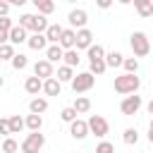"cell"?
I'll return each mask as SVG.
<instances>
[{"label":"cell","mask_w":153,"mask_h":153,"mask_svg":"<svg viewBox=\"0 0 153 153\" xmlns=\"http://www.w3.org/2000/svg\"><path fill=\"white\" fill-rule=\"evenodd\" d=\"M48 24H50L48 17L41 14V12H24V14L19 17V26H24V29L31 31V33H43Z\"/></svg>","instance_id":"1"},{"label":"cell","mask_w":153,"mask_h":153,"mask_svg":"<svg viewBox=\"0 0 153 153\" xmlns=\"http://www.w3.org/2000/svg\"><path fill=\"white\" fill-rule=\"evenodd\" d=\"M112 88H115L117 93H122V96H127V93H136V91L141 88V79H139L136 74H131V72H124V74L115 76Z\"/></svg>","instance_id":"2"},{"label":"cell","mask_w":153,"mask_h":153,"mask_svg":"<svg viewBox=\"0 0 153 153\" xmlns=\"http://www.w3.org/2000/svg\"><path fill=\"white\" fill-rule=\"evenodd\" d=\"M129 45H131L134 57H146V55L151 53V41H148V36H146L143 31H134V33L129 36Z\"/></svg>","instance_id":"3"},{"label":"cell","mask_w":153,"mask_h":153,"mask_svg":"<svg viewBox=\"0 0 153 153\" xmlns=\"http://www.w3.org/2000/svg\"><path fill=\"white\" fill-rule=\"evenodd\" d=\"M93 84H96V76H93L91 72H79V74H74L72 81H69V86H72L74 93H86V91L93 88Z\"/></svg>","instance_id":"4"},{"label":"cell","mask_w":153,"mask_h":153,"mask_svg":"<svg viewBox=\"0 0 153 153\" xmlns=\"http://www.w3.org/2000/svg\"><path fill=\"white\" fill-rule=\"evenodd\" d=\"M43 146H45V136H43L41 131H31V134H26V139L19 143L22 153H41Z\"/></svg>","instance_id":"5"},{"label":"cell","mask_w":153,"mask_h":153,"mask_svg":"<svg viewBox=\"0 0 153 153\" xmlns=\"http://www.w3.org/2000/svg\"><path fill=\"white\" fill-rule=\"evenodd\" d=\"M86 127H88V134H93L98 139H105L108 131H110V124H108V120L103 115H91L86 120Z\"/></svg>","instance_id":"6"},{"label":"cell","mask_w":153,"mask_h":153,"mask_svg":"<svg viewBox=\"0 0 153 153\" xmlns=\"http://www.w3.org/2000/svg\"><path fill=\"white\" fill-rule=\"evenodd\" d=\"M141 105H143L141 96H136V93H127V96L122 98V103H120V112H122V115H136V112L141 110Z\"/></svg>","instance_id":"7"},{"label":"cell","mask_w":153,"mask_h":153,"mask_svg":"<svg viewBox=\"0 0 153 153\" xmlns=\"http://www.w3.org/2000/svg\"><path fill=\"white\" fill-rule=\"evenodd\" d=\"M93 43V31L91 29H74V48L76 50H86Z\"/></svg>","instance_id":"8"},{"label":"cell","mask_w":153,"mask_h":153,"mask_svg":"<svg viewBox=\"0 0 153 153\" xmlns=\"http://www.w3.org/2000/svg\"><path fill=\"white\" fill-rule=\"evenodd\" d=\"M67 22H69L72 29H84L86 22H88V12L81 10V7H76V10H72V12L67 14Z\"/></svg>","instance_id":"9"},{"label":"cell","mask_w":153,"mask_h":153,"mask_svg":"<svg viewBox=\"0 0 153 153\" xmlns=\"http://www.w3.org/2000/svg\"><path fill=\"white\" fill-rule=\"evenodd\" d=\"M69 134H72V139H76V141L86 139V136H88V127H86V120H79V117H74V120L69 122Z\"/></svg>","instance_id":"10"},{"label":"cell","mask_w":153,"mask_h":153,"mask_svg":"<svg viewBox=\"0 0 153 153\" xmlns=\"http://www.w3.org/2000/svg\"><path fill=\"white\" fill-rule=\"evenodd\" d=\"M26 36H29V31L24 29V26H19V24H14L10 31H7V43H12V45H19V43H26Z\"/></svg>","instance_id":"11"},{"label":"cell","mask_w":153,"mask_h":153,"mask_svg":"<svg viewBox=\"0 0 153 153\" xmlns=\"http://www.w3.org/2000/svg\"><path fill=\"white\" fill-rule=\"evenodd\" d=\"M33 74H36L38 79H48V76L55 74V67H53V62H48V60L43 57V60H38V62H33Z\"/></svg>","instance_id":"12"},{"label":"cell","mask_w":153,"mask_h":153,"mask_svg":"<svg viewBox=\"0 0 153 153\" xmlns=\"http://www.w3.org/2000/svg\"><path fill=\"white\" fill-rule=\"evenodd\" d=\"M45 96H60V91H62V84L55 79V74L53 76H48V79H43V88H41Z\"/></svg>","instance_id":"13"},{"label":"cell","mask_w":153,"mask_h":153,"mask_svg":"<svg viewBox=\"0 0 153 153\" xmlns=\"http://www.w3.org/2000/svg\"><path fill=\"white\" fill-rule=\"evenodd\" d=\"M41 88H43V79H38L36 74H33V76H26V81H24V91H26L29 96H38Z\"/></svg>","instance_id":"14"},{"label":"cell","mask_w":153,"mask_h":153,"mask_svg":"<svg viewBox=\"0 0 153 153\" xmlns=\"http://www.w3.org/2000/svg\"><path fill=\"white\" fill-rule=\"evenodd\" d=\"M57 45H60L62 50L74 48V29H72V26H69V29L62 26V33H60V38H57Z\"/></svg>","instance_id":"15"},{"label":"cell","mask_w":153,"mask_h":153,"mask_svg":"<svg viewBox=\"0 0 153 153\" xmlns=\"http://www.w3.org/2000/svg\"><path fill=\"white\" fill-rule=\"evenodd\" d=\"M45 110H48V98H43V96H33V98L29 100V112L43 115Z\"/></svg>","instance_id":"16"},{"label":"cell","mask_w":153,"mask_h":153,"mask_svg":"<svg viewBox=\"0 0 153 153\" xmlns=\"http://www.w3.org/2000/svg\"><path fill=\"white\" fill-rule=\"evenodd\" d=\"M26 45H29L31 50H45L48 41H45L43 33H31V36H26Z\"/></svg>","instance_id":"17"},{"label":"cell","mask_w":153,"mask_h":153,"mask_svg":"<svg viewBox=\"0 0 153 153\" xmlns=\"http://www.w3.org/2000/svg\"><path fill=\"white\" fill-rule=\"evenodd\" d=\"M62 53H65V50H62L57 43H48V45H45V60L53 62V65L62 60Z\"/></svg>","instance_id":"18"},{"label":"cell","mask_w":153,"mask_h":153,"mask_svg":"<svg viewBox=\"0 0 153 153\" xmlns=\"http://www.w3.org/2000/svg\"><path fill=\"white\" fill-rule=\"evenodd\" d=\"M122 60H124V55L120 53V50H110V53H105L103 55V62H105V67H122Z\"/></svg>","instance_id":"19"},{"label":"cell","mask_w":153,"mask_h":153,"mask_svg":"<svg viewBox=\"0 0 153 153\" xmlns=\"http://www.w3.org/2000/svg\"><path fill=\"white\" fill-rule=\"evenodd\" d=\"M24 127H26L29 131H41V127H43V115H36V112L26 115V120H24Z\"/></svg>","instance_id":"20"},{"label":"cell","mask_w":153,"mask_h":153,"mask_svg":"<svg viewBox=\"0 0 153 153\" xmlns=\"http://www.w3.org/2000/svg\"><path fill=\"white\" fill-rule=\"evenodd\" d=\"M134 2V7H136V12H139V17H151L153 14V0H131Z\"/></svg>","instance_id":"21"},{"label":"cell","mask_w":153,"mask_h":153,"mask_svg":"<svg viewBox=\"0 0 153 153\" xmlns=\"http://www.w3.org/2000/svg\"><path fill=\"white\" fill-rule=\"evenodd\" d=\"M62 62H65L67 67H76V65L81 62V57H79V50H76V48H67V50L62 53Z\"/></svg>","instance_id":"22"},{"label":"cell","mask_w":153,"mask_h":153,"mask_svg":"<svg viewBox=\"0 0 153 153\" xmlns=\"http://www.w3.org/2000/svg\"><path fill=\"white\" fill-rule=\"evenodd\" d=\"M29 2H33L36 12H41V14H45V17L55 12V2H53V0H29Z\"/></svg>","instance_id":"23"},{"label":"cell","mask_w":153,"mask_h":153,"mask_svg":"<svg viewBox=\"0 0 153 153\" xmlns=\"http://www.w3.org/2000/svg\"><path fill=\"white\" fill-rule=\"evenodd\" d=\"M60 33H62V26H60V24H48V26H45V31H43V36H45V41H48V43H57Z\"/></svg>","instance_id":"24"},{"label":"cell","mask_w":153,"mask_h":153,"mask_svg":"<svg viewBox=\"0 0 153 153\" xmlns=\"http://www.w3.org/2000/svg\"><path fill=\"white\" fill-rule=\"evenodd\" d=\"M103 55H105V48H103L100 43H91V45L86 48V57H88V60H100Z\"/></svg>","instance_id":"25"},{"label":"cell","mask_w":153,"mask_h":153,"mask_svg":"<svg viewBox=\"0 0 153 153\" xmlns=\"http://www.w3.org/2000/svg\"><path fill=\"white\" fill-rule=\"evenodd\" d=\"M72 76H74V67H67V65H60L57 67V81L60 84H65V81H72Z\"/></svg>","instance_id":"26"},{"label":"cell","mask_w":153,"mask_h":153,"mask_svg":"<svg viewBox=\"0 0 153 153\" xmlns=\"http://www.w3.org/2000/svg\"><path fill=\"white\" fill-rule=\"evenodd\" d=\"M74 110H76V115H84V112H88L91 110V100L86 98V96H76V100H74V105H72Z\"/></svg>","instance_id":"27"},{"label":"cell","mask_w":153,"mask_h":153,"mask_svg":"<svg viewBox=\"0 0 153 153\" xmlns=\"http://www.w3.org/2000/svg\"><path fill=\"white\" fill-rule=\"evenodd\" d=\"M122 141H124L127 146H136V143H139V131H136L134 127H127L124 134H122Z\"/></svg>","instance_id":"28"},{"label":"cell","mask_w":153,"mask_h":153,"mask_svg":"<svg viewBox=\"0 0 153 153\" xmlns=\"http://www.w3.org/2000/svg\"><path fill=\"white\" fill-rule=\"evenodd\" d=\"M10 62H12V67H14V69H26V67H29V57H26L24 53H14Z\"/></svg>","instance_id":"29"},{"label":"cell","mask_w":153,"mask_h":153,"mask_svg":"<svg viewBox=\"0 0 153 153\" xmlns=\"http://www.w3.org/2000/svg\"><path fill=\"white\" fill-rule=\"evenodd\" d=\"M105 69H108V67H105L103 57H100V60H88V72H91L93 76H100V74H103Z\"/></svg>","instance_id":"30"},{"label":"cell","mask_w":153,"mask_h":153,"mask_svg":"<svg viewBox=\"0 0 153 153\" xmlns=\"http://www.w3.org/2000/svg\"><path fill=\"white\" fill-rule=\"evenodd\" d=\"M7 122H10V134H19L24 129V117H19V115L7 117Z\"/></svg>","instance_id":"31"},{"label":"cell","mask_w":153,"mask_h":153,"mask_svg":"<svg viewBox=\"0 0 153 153\" xmlns=\"http://www.w3.org/2000/svg\"><path fill=\"white\" fill-rule=\"evenodd\" d=\"M122 67H124V72L136 74V72H139V60H136V57H124V60H122Z\"/></svg>","instance_id":"32"},{"label":"cell","mask_w":153,"mask_h":153,"mask_svg":"<svg viewBox=\"0 0 153 153\" xmlns=\"http://www.w3.org/2000/svg\"><path fill=\"white\" fill-rule=\"evenodd\" d=\"M19 151V143L12 139V136H5V141H2V153H17Z\"/></svg>","instance_id":"33"},{"label":"cell","mask_w":153,"mask_h":153,"mask_svg":"<svg viewBox=\"0 0 153 153\" xmlns=\"http://www.w3.org/2000/svg\"><path fill=\"white\" fill-rule=\"evenodd\" d=\"M14 55V45L12 43H0V60H12Z\"/></svg>","instance_id":"34"},{"label":"cell","mask_w":153,"mask_h":153,"mask_svg":"<svg viewBox=\"0 0 153 153\" xmlns=\"http://www.w3.org/2000/svg\"><path fill=\"white\" fill-rule=\"evenodd\" d=\"M60 117H62V122H67V124H69V122H72V120L76 117V110H74L72 105H69V108H62V112H60Z\"/></svg>","instance_id":"35"},{"label":"cell","mask_w":153,"mask_h":153,"mask_svg":"<svg viewBox=\"0 0 153 153\" xmlns=\"http://www.w3.org/2000/svg\"><path fill=\"white\" fill-rule=\"evenodd\" d=\"M96 153H115V146H112L110 141H100V143L96 146Z\"/></svg>","instance_id":"36"},{"label":"cell","mask_w":153,"mask_h":153,"mask_svg":"<svg viewBox=\"0 0 153 153\" xmlns=\"http://www.w3.org/2000/svg\"><path fill=\"white\" fill-rule=\"evenodd\" d=\"M12 26H14V22L10 19V14L7 17H0V31H10Z\"/></svg>","instance_id":"37"},{"label":"cell","mask_w":153,"mask_h":153,"mask_svg":"<svg viewBox=\"0 0 153 153\" xmlns=\"http://www.w3.org/2000/svg\"><path fill=\"white\" fill-rule=\"evenodd\" d=\"M0 136H10V122H7V117H0Z\"/></svg>","instance_id":"38"},{"label":"cell","mask_w":153,"mask_h":153,"mask_svg":"<svg viewBox=\"0 0 153 153\" xmlns=\"http://www.w3.org/2000/svg\"><path fill=\"white\" fill-rule=\"evenodd\" d=\"M112 2H115V0H96V5H98L100 10H108V7H112Z\"/></svg>","instance_id":"39"},{"label":"cell","mask_w":153,"mask_h":153,"mask_svg":"<svg viewBox=\"0 0 153 153\" xmlns=\"http://www.w3.org/2000/svg\"><path fill=\"white\" fill-rule=\"evenodd\" d=\"M7 14H10V5L5 0H0V17H7Z\"/></svg>","instance_id":"40"},{"label":"cell","mask_w":153,"mask_h":153,"mask_svg":"<svg viewBox=\"0 0 153 153\" xmlns=\"http://www.w3.org/2000/svg\"><path fill=\"white\" fill-rule=\"evenodd\" d=\"M0 43H7V31H0Z\"/></svg>","instance_id":"41"},{"label":"cell","mask_w":153,"mask_h":153,"mask_svg":"<svg viewBox=\"0 0 153 153\" xmlns=\"http://www.w3.org/2000/svg\"><path fill=\"white\" fill-rule=\"evenodd\" d=\"M5 2H7L10 7H17V0H5Z\"/></svg>","instance_id":"42"},{"label":"cell","mask_w":153,"mask_h":153,"mask_svg":"<svg viewBox=\"0 0 153 153\" xmlns=\"http://www.w3.org/2000/svg\"><path fill=\"white\" fill-rule=\"evenodd\" d=\"M29 0H17V7H22V5H26Z\"/></svg>","instance_id":"43"},{"label":"cell","mask_w":153,"mask_h":153,"mask_svg":"<svg viewBox=\"0 0 153 153\" xmlns=\"http://www.w3.org/2000/svg\"><path fill=\"white\" fill-rule=\"evenodd\" d=\"M120 5H131V0H117Z\"/></svg>","instance_id":"44"},{"label":"cell","mask_w":153,"mask_h":153,"mask_svg":"<svg viewBox=\"0 0 153 153\" xmlns=\"http://www.w3.org/2000/svg\"><path fill=\"white\" fill-rule=\"evenodd\" d=\"M2 86H5V76L0 74V88H2Z\"/></svg>","instance_id":"45"},{"label":"cell","mask_w":153,"mask_h":153,"mask_svg":"<svg viewBox=\"0 0 153 153\" xmlns=\"http://www.w3.org/2000/svg\"><path fill=\"white\" fill-rule=\"evenodd\" d=\"M67 2H76V0H67Z\"/></svg>","instance_id":"46"},{"label":"cell","mask_w":153,"mask_h":153,"mask_svg":"<svg viewBox=\"0 0 153 153\" xmlns=\"http://www.w3.org/2000/svg\"><path fill=\"white\" fill-rule=\"evenodd\" d=\"M0 65H2V60H0Z\"/></svg>","instance_id":"47"}]
</instances>
